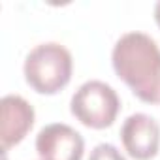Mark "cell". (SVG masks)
<instances>
[{"mask_svg":"<svg viewBox=\"0 0 160 160\" xmlns=\"http://www.w3.org/2000/svg\"><path fill=\"white\" fill-rule=\"evenodd\" d=\"M115 73L147 104L160 102V47L145 32H126L113 45Z\"/></svg>","mask_w":160,"mask_h":160,"instance_id":"6da1fadb","label":"cell"},{"mask_svg":"<svg viewBox=\"0 0 160 160\" xmlns=\"http://www.w3.org/2000/svg\"><path fill=\"white\" fill-rule=\"evenodd\" d=\"M73 60L72 53L57 43L47 42L36 45L25 58V79L40 94H57L72 79Z\"/></svg>","mask_w":160,"mask_h":160,"instance_id":"7a4b0ae2","label":"cell"},{"mask_svg":"<svg viewBox=\"0 0 160 160\" xmlns=\"http://www.w3.org/2000/svg\"><path fill=\"white\" fill-rule=\"evenodd\" d=\"M121 109V100L115 89L104 81L91 79L79 87L70 102L72 115L89 128L102 130L115 122Z\"/></svg>","mask_w":160,"mask_h":160,"instance_id":"3957f363","label":"cell"},{"mask_svg":"<svg viewBox=\"0 0 160 160\" xmlns=\"http://www.w3.org/2000/svg\"><path fill=\"white\" fill-rule=\"evenodd\" d=\"M40 160H81L85 139L75 128L64 122H51L36 136Z\"/></svg>","mask_w":160,"mask_h":160,"instance_id":"277c9868","label":"cell"},{"mask_svg":"<svg viewBox=\"0 0 160 160\" xmlns=\"http://www.w3.org/2000/svg\"><path fill=\"white\" fill-rule=\"evenodd\" d=\"M121 141L134 160H151L160 149V124L147 113H134L121 126Z\"/></svg>","mask_w":160,"mask_h":160,"instance_id":"5b68a950","label":"cell"},{"mask_svg":"<svg viewBox=\"0 0 160 160\" xmlns=\"http://www.w3.org/2000/svg\"><path fill=\"white\" fill-rule=\"evenodd\" d=\"M34 117V108L19 94H6L0 100V143L4 151L25 139Z\"/></svg>","mask_w":160,"mask_h":160,"instance_id":"8992f818","label":"cell"},{"mask_svg":"<svg viewBox=\"0 0 160 160\" xmlns=\"http://www.w3.org/2000/svg\"><path fill=\"white\" fill-rule=\"evenodd\" d=\"M89 160H126V158L121 154V151L115 145H111V143H100V145H96L91 151Z\"/></svg>","mask_w":160,"mask_h":160,"instance_id":"52a82bcc","label":"cell"},{"mask_svg":"<svg viewBox=\"0 0 160 160\" xmlns=\"http://www.w3.org/2000/svg\"><path fill=\"white\" fill-rule=\"evenodd\" d=\"M154 21H156V25L160 27V0L156 2V6H154Z\"/></svg>","mask_w":160,"mask_h":160,"instance_id":"ba28073f","label":"cell"}]
</instances>
